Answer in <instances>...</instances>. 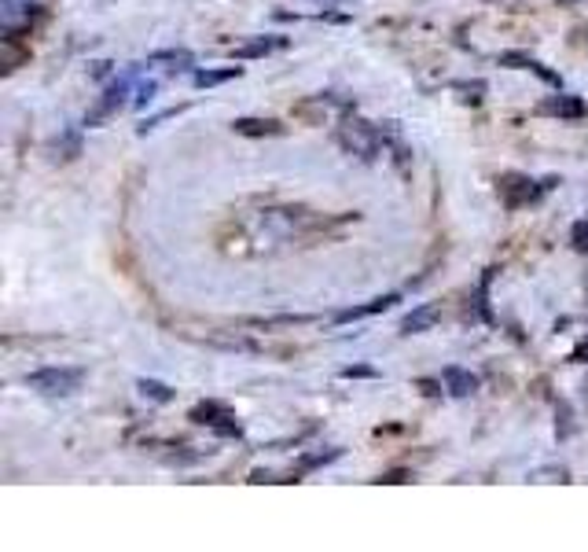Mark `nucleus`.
<instances>
[{"label":"nucleus","mask_w":588,"mask_h":552,"mask_svg":"<svg viewBox=\"0 0 588 552\" xmlns=\"http://www.w3.org/2000/svg\"><path fill=\"white\" fill-rule=\"evenodd\" d=\"M23 383L34 394H44V398H66V394H74V390L85 383V372L82 369H66V365H48V369L26 372Z\"/></svg>","instance_id":"1"},{"label":"nucleus","mask_w":588,"mask_h":552,"mask_svg":"<svg viewBox=\"0 0 588 552\" xmlns=\"http://www.w3.org/2000/svg\"><path fill=\"white\" fill-rule=\"evenodd\" d=\"M338 144L349 152V155H360V159H376L379 148H383V133L372 125V122H360V118H346L338 125Z\"/></svg>","instance_id":"2"},{"label":"nucleus","mask_w":588,"mask_h":552,"mask_svg":"<svg viewBox=\"0 0 588 552\" xmlns=\"http://www.w3.org/2000/svg\"><path fill=\"white\" fill-rule=\"evenodd\" d=\"M188 420L199 424V428H210V431L220 435V439H240V435H243V428H240V420H236V412H232L225 401H199V405L188 412Z\"/></svg>","instance_id":"3"},{"label":"nucleus","mask_w":588,"mask_h":552,"mask_svg":"<svg viewBox=\"0 0 588 552\" xmlns=\"http://www.w3.org/2000/svg\"><path fill=\"white\" fill-rule=\"evenodd\" d=\"M552 184H555V181H541V184H537V181H530V177L507 173V177H500V199H504L507 211H519V206L537 202Z\"/></svg>","instance_id":"4"},{"label":"nucleus","mask_w":588,"mask_h":552,"mask_svg":"<svg viewBox=\"0 0 588 552\" xmlns=\"http://www.w3.org/2000/svg\"><path fill=\"white\" fill-rule=\"evenodd\" d=\"M132 74H136V66H132V71H129L125 78H118V82H114V85H111V89L103 93L100 107H96V111H93V114L85 118V125H100L103 118H111V114H114V111H118V107L125 104V93H129V85H132Z\"/></svg>","instance_id":"5"},{"label":"nucleus","mask_w":588,"mask_h":552,"mask_svg":"<svg viewBox=\"0 0 588 552\" xmlns=\"http://www.w3.org/2000/svg\"><path fill=\"white\" fill-rule=\"evenodd\" d=\"M500 66H514V71H530V74H537L544 85H555V89H563V78L555 74V71H548V66L541 63V59H534V55H526V52H504L500 55Z\"/></svg>","instance_id":"6"},{"label":"nucleus","mask_w":588,"mask_h":552,"mask_svg":"<svg viewBox=\"0 0 588 552\" xmlns=\"http://www.w3.org/2000/svg\"><path fill=\"white\" fill-rule=\"evenodd\" d=\"M441 320V310L434 306V302H423V306H416L405 320H401V335H419V331H430L434 324Z\"/></svg>","instance_id":"7"},{"label":"nucleus","mask_w":588,"mask_h":552,"mask_svg":"<svg viewBox=\"0 0 588 552\" xmlns=\"http://www.w3.org/2000/svg\"><path fill=\"white\" fill-rule=\"evenodd\" d=\"M287 48V37H254V41H243L232 48V59H261L269 52H279Z\"/></svg>","instance_id":"8"},{"label":"nucleus","mask_w":588,"mask_h":552,"mask_svg":"<svg viewBox=\"0 0 588 552\" xmlns=\"http://www.w3.org/2000/svg\"><path fill=\"white\" fill-rule=\"evenodd\" d=\"M232 129L240 136H283L287 133V125L276 122V118H236Z\"/></svg>","instance_id":"9"},{"label":"nucleus","mask_w":588,"mask_h":552,"mask_svg":"<svg viewBox=\"0 0 588 552\" xmlns=\"http://www.w3.org/2000/svg\"><path fill=\"white\" fill-rule=\"evenodd\" d=\"M397 302V295H379L372 302H364V306H353V310H342L335 317V324H349V320H364V317H376V313H387L390 306Z\"/></svg>","instance_id":"10"},{"label":"nucleus","mask_w":588,"mask_h":552,"mask_svg":"<svg viewBox=\"0 0 588 552\" xmlns=\"http://www.w3.org/2000/svg\"><path fill=\"white\" fill-rule=\"evenodd\" d=\"M441 380H446V390H449L453 398H467V394L478 390V380H475L467 369H460V365H449L446 372H441Z\"/></svg>","instance_id":"11"},{"label":"nucleus","mask_w":588,"mask_h":552,"mask_svg":"<svg viewBox=\"0 0 588 552\" xmlns=\"http://www.w3.org/2000/svg\"><path fill=\"white\" fill-rule=\"evenodd\" d=\"M30 15H37V5H19V0H0V23L8 34H15V26L30 23Z\"/></svg>","instance_id":"12"},{"label":"nucleus","mask_w":588,"mask_h":552,"mask_svg":"<svg viewBox=\"0 0 588 552\" xmlns=\"http://www.w3.org/2000/svg\"><path fill=\"white\" fill-rule=\"evenodd\" d=\"M541 111L544 114H559V118H584L588 114V107H584L581 96H552V100L541 104Z\"/></svg>","instance_id":"13"},{"label":"nucleus","mask_w":588,"mask_h":552,"mask_svg":"<svg viewBox=\"0 0 588 552\" xmlns=\"http://www.w3.org/2000/svg\"><path fill=\"white\" fill-rule=\"evenodd\" d=\"M152 66H170V71H184V66H195V55L184 52V48H162V52H152L147 55Z\"/></svg>","instance_id":"14"},{"label":"nucleus","mask_w":588,"mask_h":552,"mask_svg":"<svg viewBox=\"0 0 588 552\" xmlns=\"http://www.w3.org/2000/svg\"><path fill=\"white\" fill-rule=\"evenodd\" d=\"M240 74H243V66H225V71H195L191 85L195 89H213V85H225L232 78H240Z\"/></svg>","instance_id":"15"},{"label":"nucleus","mask_w":588,"mask_h":552,"mask_svg":"<svg viewBox=\"0 0 588 552\" xmlns=\"http://www.w3.org/2000/svg\"><path fill=\"white\" fill-rule=\"evenodd\" d=\"M136 390H140V398L159 401V405H170V401L177 398L173 387H166V383H159V380H136Z\"/></svg>","instance_id":"16"},{"label":"nucleus","mask_w":588,"mask_h":552,"mask_svg":"<svg viewBox=\"0 0 588 552\" xmlns=\"http://www.w3.org/2000/svg\"><path fill=\"white\" fill-rule=\"evenodd\" d=\"M342 457V446H328V449H317V453H306L302 460H299V471H313V468H324V464H331V460H338Z\"/></svg>","instance_id":"17"},{"label":"nucleus","mask_w":588,"mask_h":552,"mask_svg":"<svg viewBox=\"0 0 588 552\" xmlns=\"http://www.w3.org/2000/svg\"><path fill=\"white\" fill-rule=\"evenodd\" d=\"M213 347H225V350H258L254 339H243V335H210Z\"/></svg>","instance_id":"18"},{"label":"nucleus","mask_w":588,"mask_h":552,"mask_svg":"<svg viewBox=\"0 0 588 552\" xmlns=\"http://www.w3.org/2000/svg\"><path fill=\"white\" fill-rule=\"evenodd\" d=\"M493 272H496V269H485L482 284H478V313H482V320H493V313H489V284H493Z\"/></svg>","instance_id":"19"},{"label":"nucleus","mask_w":588,"mask_h":552,"mask_svg":"<svg viewBox=\"0 0 588 552\" xmlns=\"http://www.w3.org/2000/svg\"><path fill=\"white\" fill-rule=\"evenodd\" d=\"M530 482H570V471L566 468H541L530 475Z\"/></svg>","instance_id":"20"},{"label":"nucleus","mask_w":588,"mask_h":552,"mask_svg":"<svg viewBox=\"0 0 588 552\" xmlns=\"http://www.w3.org/2000/svg\"><path fill=\"white\" fill-rule=\"evenodd\" d=\"M338 376H342V380H376L379 372H376V369H368V365H346Z\"/></svg>","instance_id":"21"},{"label":"nucleus","mask_w":588,"mask_h":552,"mask_svg":"<svg viewBox=\"0 0 588 552\" xmlns=\"http://www.w3.org/2000/svg\"><path fill=\"white\" fill-rule=\"evenodd\" d=\"M570 240H573V251H581V254L588 251V218L573 225V232H570Z\"/></svg>","instance_id":"22"},{"label":"nucleus","mask_w":588,"mask_h":552,"mask_svg":"<svg viewBox=\"0 0 588 552\" xmlns=\"http://www.w3.org/2000/svg\"><path fill=\"white\" fill-rule=\"evenodd\" d=\"M155 93H159V85H155V82H143V85L136 89V104H147V100H152Z\"/></svg>","instance_id":"23"},{"label":"nucleus","mask_w":588,"mask_h":552,"mask_svg":"<svg viewBox=\"0 0 588 552\" xmlns=\"http://www.w3.org/2000/svg\"><path fill=\"white\" fill-rule=\"evenodd\" d=\"M376 482H387V487H394V482H408V471H387V475H379Z\"/></svg>","instance_id":"24"},{"label":"nucleus","mask_w":588,"mask_h":552,"mask_svg":"<svg viewBox=\"0 0 588 552\" xmlns=\"http://www.w3.org/2000/svg\"><path fill=\"white\" fill-rule=\"evenodd\" d=\"M584 358H588V339H581V342H577V350L570 354V361H573V365H581Z\"/></svg>","instance_id":"25"},{"label":"nucleus","mask_w":588,"mask_h":552,"mask_svg":"<svg viewBox=\"0 0 588 552\" xmlns=\"http://www.w3.org/2000/svg\"><path fill=\"white\" fill-rule=\"evenodd\" d=\"M250 482H276V475H272V471H254Z\"/></svg>","instance_id":"26"}]
</instances>
